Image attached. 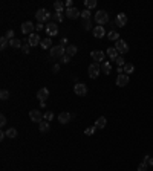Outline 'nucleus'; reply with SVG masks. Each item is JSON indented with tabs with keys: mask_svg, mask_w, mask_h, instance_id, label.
Wrapping results in <instances>:
<instances>
[{
	"mask_svg": "<svg viewBox=\"0 0 153 171\" xmlns=\"http://www.w3.org/2000/svg\"><path fill=\"white\" fill-rule=\"evenodd\" d=\"M5 137H6V131H2V133H0V141H3Z\"/></svg>",
	"mask_w": 153,
	"mask_h": 171,
	"instance_id": "obj_45",
	"label": "nucleus"
},
{
	"mask_svg": "<svg viewBox=\"0 0 153 171\" xmlns=\"http://www.w3.org/2000/svg\"><path fill=\"white\" fill-rule=\"evenodd\" d=\"M22 32L23 34H26V35H31L32 32H34V23L32 22H25V23H22Z\"/></svg>",
	"mask_w": 153,
	"mask_h": 171,
	"instance_id": "obj_10",
	"label": "nucleus"
},
{
	"mask_svg": "<svg viewBox=\"0 0 153 171\" xmlns=\"http://www.w3.org/2000/svg\"><path fill=\"white\" fill-rule=\"evenodd\" d=\"M0 125H2V127H5V125H6V116H5V115H2V116H0Z\"/></svg>",
	"mask_w": 153,
	"mask_h": 171,
	"instance_id": "obj_42",
	"label": "nucleus"
},
{
	"mask_svg": "<svg viewBox=\"0 0 153 171\" xmlns=\"http://www.w3.org/2000/svg\"><path fill=\"white\" fill-rule=\"evenodd\" d=\"M38 130H40L41 133H48V131L51 130V125H49V122H48V121H41V122L38 124Z\"/></svg>",
	"mask_w": 153,
	"mask_h": 171,
	"instance_id": "obj_22",
	"label": "nucleus"
},
{
	"mask_svg": "<svg viewBox=\"0 0 153 171\" xmlns=\"http://www.w3.org/2000/svg\"><path fill=\"white\" fill-rule=\"evenodd\" d=\"M136 171H147V165H146L144 162H143V164H139V165H138V170H136Z\"/></svg>",
	"mask_w": 153,
	"mask_h": 171,
	"instance_id": "obj_40",
	"label": "nucleus"
},
{
	"mask_svg": "<svg viewBox=\"0 0 153 171\" xmlns=\"http://www.w3.org/2000/svg\"><path fill=\"white\" fill-rule=\"evenodd\" d=\"M52 70H54V72H58V70H60V66H58V64H55V66L52 67Z\"/></svg>",
	"mask_w": 153,
	"mask_h": 171,
	"instance_id": "obj_46",
	"label": "nucleus"
},
{
	"mask_svg": "<svg viewBox=\"0 0 153 171\" xmlns=\"http://www.w3.org/2000/svg\"><path fill=\"white\" fill-rule=\"evenodd\" d=\"M115 63L118 64V67H124V64H126V60H124V58H122V57L119 55V57H118V58L115 60Z\"/></svg>",
	"mask_w": 153,
	"mask_h": 171,
	"instance_id": "obj_34",
	"label": "nucleus"
},
{
	"mask_svg": "<svg viewBox=\"0 0 153 171\" xmlns=\"http://www.w3.org/2000/svg\"><path fill=\"white\" fill-rule=\"evenodd\" d=\"M147 164H150V165H153V157H150V159H149V162H147Z\"/></svg>",
	"mask_w": 153,
	"mask_h": 171,
	"instance_id": "obj_49",
	"label": "nucleus"
},
{
	"mask_svg": "<svg viewBox=\"0 0 153 171\" xmlns=\"http://www.w3.org/2000/svg\"><path fill=\"white\" fill-rule=\"evenodd\" d=\"M28 43H29V46H31V47H35L37 44L41 43V38H40V35H38V34H34V32H32V34L28 37Z\"/></svg>",
	"mask_w": 153,
	"mask_h": 171,
	"instance_id": "obj_14",
	"label": "nucleus"
},
{
	"mask_svg": "<svg viewBox=\"0 0 153 171\" xmlns=\"http://www.w3.org/2000/svg\"><path fill=\"white\" fill-rule=\"evenodd\" d=\"M46 34H48L49 37H55V35L58 34V25H57L55 22L48 23V25H46Z\"/></svg>",
	"mask_w": 153,
	"mask_h": 171,
	"instance_id": "obj_6",
	"label": "nucleus"
},
{
	"mask_svg": "<svg viewBox=\"0 0 153 171\" xmlns=\"http://www.w3.org/2000/svg\"><path fill=\"white\" fill-rule=\"evenodd\" d=\"M110 70H112V64H110L109 61H103V63H101V72L106 74V75H109Z\"/></svg>",
	"mask_w": 153,
	"mask_h": 171,
	"instance_id": "obj_18",
	"label": "nucleus"
},
{
	"mask_svg": "<svg viewBox=\"0 0 153 171\" xmlns=\"http://www.w3.org/2000/svg\"><path fill=\"white\" fill-rule=\"evenodd\" d=\"M29 118H31L34 122H38V124H40L43 119H44V118H43V113H41L40 110H35V109L29 112Z\"/></svg>",
	"mask_w": 153,
	"mask_h": 171,
	"instance_id": "obj_12",
	"label": "nucleus"
},
{
	"mask_svg": "<svg viewBox=\"0 0 153 171\" xmlns=\"http://www.w3.org/2000/svg\"><path fill=\"white\" fill-rule=\"evenodd\" d=\"M127 15L124 14V12H119L118 15H116V18H115V25L118 26V28H122V26H126L127 25Z\"/></svg>",
	"mask_w": 153,
	"mask_h": 171,
	"instance_id": "obj_9",
	"label": "nucleus"
},
{
	"mask_svg": "<svg viewBox=\"0 0 153 171\" xmlns=\"http://www.w3.org/2000/svg\"><path fill=\"white\" fill-rule=\"evenodd\" d=\"M97 130H98V128L95 127V125H93V127H89V128H86V130H84V134H87V136H92V134H93Z\"/></svg>",
	"mask_w": 153,
	"mask_h": 171,
	"instance_id": "obj_35",
	"label": "nucleus"
},
{
	"mask_svg": "<svg viewBox=\"0 0 153 171\" xmlns=\"http://www.w3.org/2000/svg\"><path fill=\"white\" fill-rule=\"evenodd\" d=\"M29 47H31V46H29V43H25V44L22 46V49H23V52H25V54H28V52H29Z\"/></svg>",
	"mask_w": 153,
	"mask_h": 171,
	"instance_id": "obj_41",
	"label": "nucleus"
},
{
	"mask_svg": "<svg viewBox=\"0 0 153 171\" xmlns=\"http://www.w3.org/2000/svg\"><path fill=\"white\" fill-rule=\"evenodd\" d=\"M49 12H48V9H44V8H40L37 12H35V18H37L38 23H44L46 20H49Z\"/></svg>",
	"mask_w": 153,
	"mask_h": 171,
	"instance_id": "obj_4",
	"label": "nucleus"
},
{
	"mask_svg": "<svg viewBox=\"0 0 153 171\" xmlns=\"http://www.w3.org/2000/svg\"><path fill=\"white\" fill-rule=\"evenodd\" d=\"M6 136H8L9 139H14V137L17 136V128H14V127L8 128V130H6Z\"/></svg>",
	"mask_w": 153,
	"mask_h": 171,
	"instance_id": "obj_27",
	"label": "nucleus"
},
{
	"mask_svg": "<svg viewBox=\"0 0 153 171\" xmlns=\"http://www.w3.org/2000/svg\"><path fill=\"white\" fill-rule=\"evenodd\" d=\"M60 60H61V63H64V64H68V63L71 61V57H68V55H63V57H61Z\"/></svg>",
	"mask_w": 153,
	"mask_h": 171,
	"instance_id": "obj_39",
	"label": "nucleus"
},
{
	"mask_svg": "<svg viewBox=\"0 0 153 171\" xmlns=\"http://www.w3.org/2000/svg\"><path fill=\"white\" fill-rule=\"evenodd\" d=\"M66 38H63V40H61V42H60V46H63V47H66Z\"/></svg>",
	"mask_w": 153,
	"mask_h": 171,
	"instance_id": "obj_47",
	"label": "nucleus"
},
{
	"mask_svg": "<svg viewBox=\"0 0 153 171\" xmlns=\"http://www.w3.org/2000/svg\"><path fill=\"white\" fill-rule=\"evenodd\" d=\"M133 72H135V66L132 63H126L124 64V74L129 75V74H133Z\"/></svg>",
	"mask_w": 153,
	"mask_h": 171,
	"instance_id": "obj_24",
	"label": "nucleus"
},
{
	"mask_svg": "<svg viewBox=\"0 0 153 171\" xmlns=\"http://www.w3.org/2000/svg\"><path fill=\"white\" fill-rule=\"evenodd\" d=\"M40 46H41V49H49V50H51V47H52V40H51V37L43 38L41 43H40Z\"/></svg>",
	"mask_w": 153,
	"mask_h": 171,
	"instance_id": "obj_21",
	"label": "nucleus"
},
{
	"mask_svg": "<svg viewBox=\"0 0 153 171\" xmlns=\"http://www.w3.org/2000/svg\"><path fill=\"white\" fill-rule=\"evenodd\" d=\"M84 5H86V8H87V9H92V8H95V6H97V0H86V2H84Z\"/></svg>",
	"mask_w": 153,
	"mask_h": 171,
	"instance_id": "obj_31",
	"label": "nucleus"
},
{
	"mask_svg": "<svg viewBox=\"0 0 153 171\" xmlns=\"http://www.w3.org/2000/svg\"><path fill=\"white\" fill-rule=\"evenodd\" d=\"M49 52H51V57H52V58H61L63 55H66V47L57 44V46H52Z\"/></svg>",
	"mask_w": 153,
	"mask_h": 171,
	"instance_id": "obj_3",
	"label": "nucleus"
},
{
	"mask_svg": "<svg viewBox=\"0 0 153 171\" xmlns=\"http://www.w3.org/2000/svg\"><path fill=\"white\" fill-rule=\"evenodd\" d=\"M48 96H49V90H48L46 87H41V89H38L37 98L40 99V101H46V99H48Z\"/></svg>",
	"mask_w": 153,
	"mask_h": 171,
	"instance_id": "obj_17",
	"label": "nucleus"
},
{
	"mask_svg": "<svg viewBox=\"0 0 153 171\" xmlns=\"http://www.w3.org/2000/svg\"><path fill=\"white\" fill-rule=\"evenodd\" d=\"M95 22L98 23V26L106 25V23L109 22V12H106L104 9H101V11L95 12Z\"/></svg>",
	"mask_w": 153,
	"mask_h": 171,
	"instance_id": "obj_1",
	"label": "nucleus"
},
{
	"mask_svg": "<svg viewBox=\"0 0 153 171\" xmlns=\"http://www.w3.org/2000/svg\"><path fill=\"white\" fill-rule=\"evenodd\" d=\"M64 6H66V9H68V8H74V6H72V0H66V2H64Z\"/></svg>",
	"mask_w": 153,
	"mask_h": 171,
	"instance_id": "obj_43",
	"label": "nucleus"
},
{
	"mask_svg": "<svg viewBox=\"0 0 153 171\" xmlns=\"http://www.w3.org/2000/svg\"><path fill=\"white\" fill-rule=\"evenodd\" d=\"M9 46H11V47H14V49H20L23 44H22V42H20L19 38H12V40L9 42Z\"/></svg>",
	"mask_w": 153,
	"mask_h": 171,
	"instance_id": "obj_26",
	"label": "nucleus"
},
{
	"mask_svg": "<svg viewBox=\"0 0 153 171\" xmlns=\"http://www.w3.org/2000/svg\"><path fill=\"white\" fill-rule=\"evenodd\" d=\"M83 29L84 31H90L92 29V20H84L83 22Z\"/></svg>",
	"mask_w": 153,
	"mask_h": 171,
	"instance_id": "obj_33",
	"label": "nucleus"
},
{
	"mask_svg": "<svg viewBox=\"0 0 153 171\" xmlns=\"http://www.w3.org/2000/svg\"><path fill=\"white\" fill-rule=\"evenodd\" d=\"M64 12H66V17L71 18V20H75L78 17H81V11L78 8H68Z\"/></svg>",
	"mask_w": 153,
	"mask_h": 171,
	"instance_id": "obj_8",
	"label": "nucleus"
},
{
	"mask_svg": "<svg viewBox=\"0 0 153 171\" xmlns=\"http://www.w3.org/2000/svg\"><path fill=\"white\" fill-rule=\"evenodd\" d=\"M149 159H150V156H149V154H147V156H144V164H146V162H149Z\"/></svg>",
	"mask_w": 153,
	"mask_h": 171,
	"instance_id": "obj_48",
	"label": "nucleus"
},
{
	"mask_svg": "<svg viewBox=\"0 0 153 171\" xmlns=\"http://www.w3.org/2000/svg\"><path fill=\"white\" fill-rule=\"evenodd\" d=\"M76 52H78V47H76L75 44H69V46H66V55H68V57H74Z\"/></svg>",
	"mask_w": 153,
	"mask_h": 171,
	"instance_id": "obj_19",
	"label": "nucleus"
},
{
	"mask_svg": "<svg viewBox=\"0 0 153 171\" xmlns=\"http://www.w3.org/2000/svg\"><path fill=\"white\" fill-rule=\"evenodd\" d=\"M54 8H55V11H57V12H61V11H63V8H64V3L58 0V2H55V3H54Z\"/></svg>",
	"mask_w": 153,
	"mask_h": 171,
	"instance_id": "obj_30",
	"label": "nucleus"
},
{
	"mask_svg": "<svg viewBox=\"0 0 153 171\" xmlns=\"http://www.w3.org/2000/svg\"><path fill=\"white\" fill-rule=\"evenodd\" d=\"M107 57H109L110 60H114V61H115V60L119 57V55H118V50H116L115 47H107Z\"/></svg>",
	"mask_w": 153,
	"mask_h": 171,
	"instance_id": "obj_23",
	"label": "nucleus"
},
{
	"mask_svg": "<svg viewBox=\"0 0 153 171\" xmlns=\"http://www.w3.org/2000/svg\"><path fill=\"white\" fill-rule=\"evenodd\" d=\"M35 29H37V31H41V29H44L43 23H37V25H35Z\"/></svg>",
	"mask_w": 153,
	"mask_h": 171,
	"instance_id": "obj_44",
	"label": "nucleus"
},
{
	"mask_svg": "<svg viewBox=\"0 0 153 171\" xmlns=\"http://www.w3.org/2000/svg\"><path fill=\"white\" fill-rule=\"evenodd\" d=\"M106 124H107V119H106L104 116H100V118L97 119V122H95V127L98 128V130H101V128L106 127Z\"/></svg>",
	"mask_w": 153,
	"mask_h": 171,
	"instance_id": "obj_20",
	"label": "nucleus"
},
{
	"mask_svg": "<svg viewBox=\"0 0 153 171\" xmlns=\"http://www.w3.org/2000/svg\"><path fill=\"white\" fill-rule=\"evenodd\" d=\"M8 98H9V92H8L6 89H3V90L0 92V99L5 101V99H8Z\"/></svg>",
	"mask_w": 153,
	"mask_h": 171,
	"instance_id": "obj_36",
	"label": "nucleus"
},
{
	"mask_svg": "<svg viewBox=\"0 0 153 171\" xmlns=\"http://www.w3.org/2000/svg\"><path fill=\"white\" fill-rule=\"evenodd\" d=\"M127 84H129V75L121 74V75H118V77H116V86L124 87V86H127Z\"/></svg>",
	"mask_w": 153,
	"mask_h": 171,
	"instance_id": "obj_15",
	"label": "nucleus"
},
{
	"mask_svg": "<svg viewBox=\"0 0 153 171\" xmlns=\"http://www.w3.org/2000/svg\"><path fill=\"white\" fill-rule=\"evenodd\" d=\"M107 38L112 40V42H115V43L118 42V40H121V38H119V34H118L116 31H110V32L107 34Z\"/></svg>",
	"mask_w": 153,
	"mask_h": 171,
	"instance_id": "obj_25",
	"label": "nucleus"
},
{
	"mask_svg": "<svg viewBox=\"0 0 153 171\" xmlns=\"http://www.w3.org/2000/svg\"><path fill=\"white\" fill-rule=\"evenodd\" d=\"M90 15H92L90 9H84V11L81 12V17H83V20H90Z\"/></svg>",
	"mask_w": 153,
	"mask_h": 171,
	"instance_id": "obj_32",
	"label": "nucleus"
},
{
	"mask_svg": "<svg viewBox=\"0 0 153 171\" xmlns=\"http://www.w3.org/2000/svg\"><path fill=\"white\" fill-rule=\"evenodd\" d=\"M100 72H101V64H98V63H92V64H89V67H87V74H89V77H90L92 80L98 78Z\"/></svg>",
	"mask_w": 153,
	"mask_h": 171,
	"instance_id": "obj_2",
	"label": "nucleus"
},
{
	"mask_svg": "<svg viewBox=\"0 0 153 171\" xmlns=\"http://www.w3.org/2000/svg\"><path fill=\"white\" fill-rule=\"evenodd\" d=\"M8 44H9V40L6 38V37H0V49L3 50V49H6L8 47Z\"/></svg>",
	"mask_w": 153,
	"mask_h": 171,
	"instance_id": "obj_29",
	"label": "nucleus"
},
{
	"mask_svg": "<svg viewBox=\"0 0 153 171\" xmlns=\"http://www.w3.org/2000/svg\"><path fill=\"white\" fill-rule=\"evenodd\" d=\"M92 32H93V37H97V38H103V37L106 35L104 26H95V28L92 29Z\"/></svg>",
	"mask_w": 153,
	"mask_h": 171,
	"instance_id": "obj_16",
	"label": "nucleus"
},
{
	"mask_svg": "<svg viewBox=\"0 0 153 171\" xmlns=\"http://www.w3.org/2000/svg\"><path fill=\"white\" fill-rule=\"evenodd\" d=\"M54 20L58 22V23L63 22V14H61V12H55V14H54Z\"/></svg>",
	"mask_w": 153,
	"mask_h": 171,
	"instance_id": "obj_37",
	"label": "nucleus"
},
{
	"mask_svg": "<svg viewBox=\"0 0 153 171\" xmlns=\"http://www.w3.org/2000/svg\"><path fill=\"white\" fill-rule=\"evenodd\" d=\"M5 37H6V38L11 42V40H12V37H14V31H12V29H9V31L6 32V35H5Z\"/></svg>",
	"mask_w": 153,
	"mask_h": 171,
	"instance_id": "obj_38",
	"label": "nucleus"
},
{
	"mask_svg": "<svg viewBox=\"0 0 153 171\" xmlns=\"http://www.w3.org/2000/svg\"><path fill=\"white\" fill-rule=\"evenodd\" d=\"M43 118H44V121H48V122H49V121H52V119L55 118V115H54L52 112H49V110H48V112H44V113H43Z\"/></svg>",
	"mask_w": 153,
	"mask_h": 171,
	"instance_id": "obj_28",
	"label": "nucleus"
},
{
	"mask_svg": "<svg viewBox=\"0 0 153 171\" xmlns=\"http://www.w3.org/2000/svg\"><path fill=\"white\" fill-rule=\"evenodd\" d=\"M92 58H93V63H103L104 61V57H106V54L103 52V50H92Z\"/></svg>",
	"mask_w": 153,
	"mask_h": 171,
	"instance_id": "obj_11",
	"label": "nucleus"
},
{
	"mask_svg": "<svg viewBox=\"0 0 153 171\" xmlns=\"http://www.w3.org/2000/svg\"><path fill=\"white\" fill-rule=\"evenodd\" d=\"M72 118H74V116H72L71 113H68V112H61V113L58 115V122H60V124H68V122H71Z\"/></svg>",
	"mask_w": 153,
	"mask_h": 171,
	"instance_id": "obj_13",
	"label": "nucleus"
},
{
	"mask_svg": "<svg viewBox=\"0 0 153 171\" xmlns=\"http://www.w3.org/2000/svg\"><path fill=\"white\" fill-rule=\"evenodd\" d=\"M74 92L78 96H86L87 95V86L84 84V83H76L74 86Z\"/></svg>",
	"mask_w": 153,
	"mask_h": 171,
	"instance_id": "obj_7",
	"label": "nucleus"
},
{
	"mask_svg": "<svg viewBox=\"0 0 153 171\" xmlns=\"http://www.w3.org/2000/svg\"><path fill=\"white\" fill-rule=\"evenodd\" d=\"M115 49L118 50L119 55H124V54L129 52V44L124 42V40H118V42L115 43Z\"/></svg>",
	"mask_w": 153,
	"mask_h": 171,
	"instance_id": "obj_5",
	"label": "nucleus"
}]
</instances>
